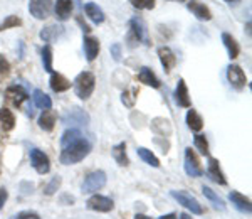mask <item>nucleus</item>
<instances>
[{
    "label": "nucleus",
    "instance_id": "nucleus-45",
    "mask_svg": "<svg viewBox=\"0 0 252 219\" xmlns=\"http://www.w3.org/2000/svg\"><path fill=\"white\" fill-rule=\"evenodd\" d=\"M180 219H192V218H190L189 214H185V213H184V214H180Z\"/></svg>",
    "mask_w": 252,
    "mask_h": 219
},
{
    "label": "nucleus",
    "instance_id": "nucleus-9",
    "mask_svg": "<svg viewBox=\"0 0 252 219\" xmlns=\"http://www.w3.org/2000/svg\"><path fill=\"white\" fill-rule=\"evenodd\" d=\"M31 164L39 174H47L49 170H51V162H49V157L39 148H32L31 150Z\"/></svg>",
    "mask_w": 252,
    "mask_h": 219
},
{
    "label": "nucleus",
    "instance_id": "nucleus-19",
    "mask_svg": "<svg viewBox=\"0 0 252 219\" xmlns=\"http://www.w3.org/2000/svg\"><path fill=\"white\" fill-rule=\"evenodd\" d=\"M72 9H74V2H72V0H58L54 5L56 17L59 20H67L71 17Z\"/></svg>",
    "mask_w": 252,
    "mask_h": 219
},
{
    "label": "nucleus",
    "instance_id": "nucleus-44",
    "mask_svg": "<svg viewBox=\"0 0 252 219\" xmlns=\"http://www.w3.org/2000/svg\"><path fill=\"white\" fill-rule=\"evenodd\" d=\"M135 219H152V218H148V216H145V214H136Z\"/></svg>",
    "mask_w": 252,
    "mask_h": 219
},
{
    "label": "nucleus",
    "instance_id": "nucleus-42",
    "mask_svg": "<svg viewBox=\"0 0 252 219\" xmlns=\"http://www.w3.org/2000/svg\"><path fill=\"white\" fill-rule=\"evenodd\" d=\"M78 22H79L81 29H83L84 32H86V34H89V32H91V27H89L86 22H83V19H81V17H78Z\"/></svg>",
    "mask_w": 252,
    "mask_h": 219
},
{
    "label": "nucleus",
    "instance_id": "nucleus-43",
    "mask_svg": "<svg viewBox=\"0 0 252 219\" xmlns=\"http://www.w3.org/2000/svg\"><path fill=\"white\" fill-rule=\"evenodd\" d=\"M158 219H178V216L175 213H172V214H166V216H160Z\"/></svg>",
    "mask_w": 252,
    "mask_h": 219
},
{
    "label": "nucleus",
    "instance_id": "nucleus-13",
    "mask_svg": "<svg viewBox=\"0 0 252 219\" xmlns=\"http://www.w3.org/2000/svg\"><path fill=\"white\" fill-rule=\"evenodd\" d=\"M83 47H84L86 59L89 61V63L94 61L97 58V54H99V51H101L99 40H97L96 37H93V36H86V37L83 39Z\"/></svg>",
    "mask_w": 252,
    "mask_h": 219
},
{
    "label": "nucleus",
    "instance_id": "nucleus-2",
    "mask_svg": "<svg viewBox=\"0 0 252 219\" xmlns=\"http://www.w3.org/2000/svg\"><path fill=\"white\" fill-rule=\"evenodd\" d=\"M74 93L76 96L81 100H88L89 96L93 95V91H94L96 88V78L94 74H93L91 71H83L79 73L78 76H76L74 79Z\"/></svg>",
    "mask_w": 252,
    "mask_h": 219
},
{
    "label": "nucleus",
    "instance_id": "nucleus-25",
    "mask_svg": "<svg viewBox=\"0 0 252 219\" xmlns=\"http://www.w3.org/2000/svg\"><path fill=\"white\" fill-rule=\"evenodd\" d=\"M64 34V27L63 26H47L40 31V39L46 40V42H51V40L61 37Z\"/></svg>",
    "mask_w": 252,
    "mask_h": 219
},
{
    "label": "nucleus",
    "instance_id": "nucleus-26",
    "mask_svg": "<svg viewBox=\"0 0 252 219\" xmlns=\"http://www.w3.org/2000/svg\"><path fill=\"white\" fill-rule=\"evenodd\" d=\"M111 153H113V159L116 160V164L121 165V167H126V165L129 164L128 155H126V144L125 142L115 145V147L111 148Z\"/></svg>",
    "mask_w": 252,
    "mask_h": 219
},
{
    "label": "nucleus",
    "instance_id": "nucleus-6",
    "mask_svg": "<svg viewBox=\"0 0 252 219\" xmlns=\"http://www.w3.org/2000/svg\"><path fill=\"white\" fill-rule=\"evenodd\" d=\"M29 12L39 20L47 19L52 12V0H29Z\"/></svg>",
    "mask_w": 252,
    "mask_h": 219
},
{
    "label": "nucleus",
    "instance_id": "nucleus-34",
    "mask_svg": "<svg viewBox=\"0 0 252 219\" xmlns=\"http://www.w3.org/2000/svg\"><path fill=\"white\" fill-rule=\"evenodd\" d=\"M136 96H138V90L136 88H131V90L123 91V95H121V101H123V105L131 108L136 101Z\"/></svg>",
    "mask_w": 252,
    "mask_h": 219
},
{
    "label": "nucleus",
    "instance_id": "nucleus-46",
    "mask_svg": "<svg viewBox=\"0 0 252 219\" xmlns=\"http://www.w3.org/2000/svg\"><path fill=\"white\" fill-rule=\"evenodd\" d=\"M72 2H76V3H78V7H79L81 10H83V3H81V0H72Z\"/></svg>",
    "mask_w": 252,
    "mask_h": 219
},
{
    "label": "nucleus",
    "instance_id": "nucleus-24",
    "mask_svg": "<svg viewBox=\"0 0 252 219\" xmlns=\"http://www.w3.org/2000/svg\"><path fill=\"white\" fill-rule=\"evenodd\" d=\"M15 127V116L9 108H0V128L3 132H10Z\"/></svg>",
    "mask_w": 252,
    "mask_h": 219
},
{
    "label": "nucleus",
    "instance_id": "nucleus-22",
    "mask_svg": "<svg viewBox=\"0 0 252 219\" xmlns=\"http://www.w3.org/2000/svg\"><path fill=\"white\" fill-rule=\"evenodd\" d=\"M83 9H84V12H86L88 17L91 19L94 24H103L104 22V12L101 10L94 2H86Z\"/></svg>",
    "mask_w": 252,
    "mask_h": 219
},
{
    "label": "nucleus",
    "instance_id": "nucleus-40",
    "mask_svg": "<svg viewBox=\"0 0 252 219\" xmlns=\"http://www.w3.org/2000/svg\"><path fill=\"white\" fill-rule=\"evenodd\" d=\"M15 219H40L37 213H31V211H24V213H19Z\"/></svg>",
    "mask_w": 252,
    "mask_h": 219
},
{
    "label": "nucleus",
    "instance_id": "nucleus-23",
    "mask_svg": "<svg viewBox=\"0 0 252 219\" xmlns=\"http://www.w3.org/2000/svg\"><path fill=\"white\" fill-rule=\"evenodd\" d=\"M76 123V125H86L89 121V116L86 113L83 111V110L79 108H72L71 111L66 113V116H64V123Z\"/></svg>",
    "mask_w": 252,
    "mask_h": 219
},
{
    "label": "nucleus",
    "instance_id": "nucleus-36",
    "mask_svg": "<svg viewBox=\"0 0 252 219\" xmlns=\"http://www.w3.org/2000/svg\"><path fill=\"white\" fill-rule=\"evenodd\" d=\"M129 2L138 10H152L157 5V0H129Z\"/></svg>",
    "mask_w": 252,
    "mask_h": 219
},
{
    "label": "nucleus",
    "instance_id": "nucleus-15",
    "mask_svg": "<svg viewBox=\"0 0 252 219\" xmlns=\"http://www.w3.org/2000/svg\"><path fill=\"white\" fill-rule=\"evenodd\" d=\"M158 58H160V63L163 66L165 73H170L175 68V64H177V58H175L173 51L166 46L158 47Z\"/></svg>",
    "mask_w": 252,
    "mask_h": 219
},
{
    "label": "nucleus",
    "instance_id": "nucleus-33",
    "mask_svg": "<svg viewBox=\"0 0 252 219\" xmlns=\"http://www.w3.org/2000/svg\"><path fill=\"white\" fill-rule=\"evenodd\" d=\"M22 26V20H20L17 15H7L3 22H0V32L7 31V29H14V27Z\"/></svg>",
    "mask_w": 252,
    "mask_h": 219
},
{
    "label": "nucleus",
    "instance_id": "nucleus-3",
    "mask_svg": "<svg viewBox=\"0 0 252 219\" xmlns=\"http://www.w3.org/2000/svg\"><path fill=\"white\" fill-rule=\"evenodd\" d=\"M128 46L135 47L140 42L150 44L148 39V32H146V27L141 19H131L129 20V32H128Z\"/></svg>",
    "mask_w": 252,
    "mask_h": 219
},
{
    "label": "nucleus",
    "instance_id": "nucleus-28",
    "mask_svg": "<svg viewBox=\"0 0 252 219\" xmlns=\"http://www.w3.org/2000/svg\"><path fill=\"white\" fill-rule=\"evenodd\" d=\"M222 42H223V46H225L227 52H229V58L230 59L237 58L241 49H239V44L235 42V39L232 37V36L227 34V32H223V34H222Z\"/></svg>",
    "mask_w": 252,
    "mask_h": 219
},
{
    "label": "nucleus",
    "instance_id": "nucleus-17",
    "mask_svg": "<svg viewBox=\"0 0 252 219\" xmlns=\"http://www.w3.org/2000/svg\"><path fill=\"white\" fill-rule=\"evenodd\" d=\"M229 199L230 202L237 208L241 213H246V214H251V211H252V206H251V201L247 199L244 194L241 192H237V190H232V192L229 194Z\"/></svg>",
    "mask_w": 252,
    "mask_h": 219
},
{
    "label": "nucleus",
    "instance_id": "nucleus-20",
    "mask_svg": "<svg viewBox=\"0 0 252 219\" xmlns=\"http://www.w3.org/2000/svg\"><path fill=\"white\" fill-rule=\"evenodd\" d=\"M56 123H58V115H56V111H52V110H44L39 118V127L42 128L44 132H52Z\"/></svg>",
    "mask_w": 252,
    "mask_h": 219
},
{
    "label": "nucleus",
    "instance_id": "nucleus-39",
    "mask_svg": "<svg viewBox=\"0 0 252 219\" xmlns=\"http://www.w3.org/2000/svg\"><path fill=\"white\" fill-rule=\"evenodd\" d=\"M109 51H111V56L115 61H120L121 59V44L120 42H115L111 47H109Z\"/></svg>",
    "mask_w": 252,
    "mask_h": 219
},
{
    "label": "nucleus",
    "instance_id": "nucleus-27",
    "mask_svg": "<svg viewBox=\"0 0 252 219\" xmlns=\"http://www.w3.org/2000/svg\"><path fill=\"white\" fill-rule=\"evenodd\" d=\"M187 125H189V128L192 132H200L204 128V120L193 108H190L189 113H187Z\"/></svg>",
    "mask_w": 252,
    "mask_h": 219
},
{
    "label": "nucleus",
    "instance_id": "nucleus-47",
    "mask_svg": "<svg viewBox=\"0 0 252 219\" xmlns=\"http://www.w3.org/2000/svg\"><path fill=\"white\" fill-rule=\"evenodd\" d=\"M225 2H229V3H235V2H239V0H225Z\"/></svg>",
    "mask_w": 252,
    "mask_h": 219
},
{
    "label": "nucleus",
    "instance_id": "nucleus-1",
    "mask_svg": "<svg viewBox=\"0 0 252 219\" xmlns=\"http://www.w3.org/2000/svg\"><path fill=\"white\" fill-rule=\"evenodd\" d=\"M91 152V144L78 128L66 130L61 137V164L72 165L84 160Z\"/></svg>",
    "mask_w": 252,
    "mask_h": 219
},
{
    "label": "nucleus",
    "instance_id": "nucleus-5",
    "mask_svg": "<svg viewBox=\"0 0 252 219\" xmlns=\"http://www.w3.org/2000/svg\"><path fill=\"white\" fill-rule=\"evenodd\" d=\"M104 184H106V174H104L103 170H96V172H91L86 179H84L83 192H86V194L96 192V190L103 189Z\"/></svg>",
    "mask_w": 252,
    "mask_h": 219
},
{
    "label": "nucleus",
    "instance_id": "nucleus-18",
    "mask_svg": "<svg viewBox=\"0 0 252 219\" xmlns=\"http://www.w3.org/2000/svg\"><path fill=\"white\" fill-rule=\"evenodd\" d=\"M49 84H51V90L56 93H63L67 91L71 88V81H69L66 76L59 74V73H51V79H49Z\"/></svg>",
    "mask_w": 252,
    "mask_h": 219
},
{
    "label": "nucleus",
    "instance_id": "nucleus-21",
    "mask_svg": "<svg viewBox=\"0 0 252 219\" xmlns=\"http://www.w3.org/2000/svg\"><path fill=\"white\" fill-rule=\"evenodd\" d=\"M138 81L152 88H160V84H161L160 79L157 78V74L150 70V68H141L140 73H138Z\"/></svg>",
    "mask_w": 252,
    "mask_h": 219
},
{
    "label": "nucleus",
    "instance_id": "nucleus-37",
    "mask_svg": "<svg viewBox=\"0 0 252 219\" xmlns=\"http://www.w3.org/2000/svg\"><path fill=\"white\" fill-rule=\"evenodd\" d=\"M59 185H61V177L56 176L54 179L51 181V184H49L47 187H46V194H47V196H52V194H54L56 190L59 189Z\"/></svg>",
    "mask_w": 252,
    "mask_h": 219
},
{
    "label": "nucleus",
    "instance_id": "nucleus-16",
    "mask_svg": "<svg viewBox=\"0 0 252 219\" xmlns=\"http://www.w3.org/2000/svg\"><path fill=\"white\" fill-rule=\"evenodd\" d=\"M175 101H177L178 107L190 108L192 107V101H190L189 90H187V84L184 79H178L177 90H175Z\"/></svg>",
    "mask_w": 252,
    "mask_h": 219
},
{
    "label": "nucleus",
    "instance_id": "nucleus-10",
    "mask_svg": "<svg viewBox=\"0 0 252 219\" xmlns=\"http://www.w3.org/2000/svg\"><path fill=\"white\" fill-rule=\"evenodd\" d=\"M227 79H229V83L232 84V88H235V90H242L247 83L246 73H244L242 68L237 66V64H230V66L227 68Z\"/></svg>",
    "mask_w": 252,
    "mask_h": 219
},
{
    "label": "nucleus",
    "instance_id": "nucleus-38",
    "mask_svg": "<svg viewBox=\"0 0 252 219\" xmlns=\"http://www.w3.org/2000/svg\"><path fill=\"white\" fill-rule=\"evenodd\" d=\"M9 73H10V64H9V61L3 58L2 54H0V74H2V76H7Z\"/></svg>",
    "mask_w": 252,
    "mask_h": 219
},
{
    "label": "nucleus",
    "instance_id": "nucleus-32",
    "mask_svg": "<svg viewBox=\"0 0 252 219\" xmlns=\"http://www.w3.org/2000/svg\"><path fill=\"white\" fill-rule=\"evenodd\" d=\"M40 56H42V64H44V70L47 73H52V47L44 46L42 51H40Z\"/></svg>",
    "mask_w": 252,
    "mask_h": 219
},
{
    "label": "nucleus",
    "instance_id": "nucleus-14",
    "mask_svg": "<svg viewBox=\"0 0 252 219\" xmlns=\"http://www.w3.org/2000/svg\"><path fill=\"white\" fill-rule=\"evenodd\" d=\"M207 176L212 179L215 184L219 185H225L227 181L223 177L222 170H220V165H219V160L214 159V157H209V165H207Z\"/></svg>",
    "mask_w": 252,
    "mask_h": 219
},
{
    "label": "nucleus",
    "instance_id": "nucleus-35",
    "mask_svg": "<svg viewBox=\"0 0 252 219\" xmlns=\"http://www.w3.org/2000/svg\"><path fill=\"white\" fill-rule=\"evenodd\" d=\"M193 144H195V147L200 150L202 155H209V142H207L205 135L197 133V135H195V139H193Z\"/></svg>",
    "mask_w": 252,
    "mask_h": 219
},
{
    "label": "nucleus",
    "instance_id": "nucleus-48",
    "mask_svg": "<svg viewBox=\"0 0 252 219\" xmlns=\"http://www.w3.org/2000/svg\"><path fill=\"white\" fill-rule=\"evenodd\" d=\"M178 2H185V0H178Z\"/></svg>",
    "mask_w": 252,
    "mask_h": 219
},
{
    "label": "nucleus",
    "instance_id": "nucleus-31",
    "mask_svg": "<svg viewBox=\"0 0 252 219\" xmlns=\"http://www.w3.org/2000/svg\"><path fill=\"white\" fill-rule=\"evenodd\" d=\"M202 192H204V196L207 197V199L212 202L215 209H219V211H223V209H225V204H223V201H222L220 197H219L217 194H215L210 187H207V185H204V187H202Z\"/></svg>",
    "mask_w": 252,
    "mask_h": 219
},
{
    "label": "nucleus",
    "instance_id": "nucleus-29",
    "mask_svg": "<svg viewBox=\"0 0 252 219\" xmlns=\"http://www.w3.org/2000/svg\"><path fill=\"white\" fill-rule=\"evenodd\" d=\"M136 153H138V157H140L143 162H146L148 165H152V167H155V169L160 167V160L157 159V155L152 152V150L140 147V148H136Z\"/></svg>",
    "mask_w": 252,
    "mask_h": 219
},
{
    "label": "nucleus",
    "instance_id": "nucleus-8",
    "mask_svg": "<svg viewBox=\"0 0 252 219\" xmlns=\"http://www.w3.org/2000/svg\"><path fill=\"white\" fill-rule=\"evenodd\" d=\"M86 206H88V209L97 211V213H109V211H113V208H115V202L109 199V197L94 194V196H91L88 199Z\"/></svg>",
    "mask_w": 252,
    "mask_h": 219
},
{
    "label": "nucleus",
    "instance_id": "nucleus-30",
    "mask_svg": "<svg viewBox=\"0 0 252 219\" xmlns=\"http://www.w3.org/2000/svg\"><path fill=\"white\" fill-rule=\"evenodd\" d=\"M32 100H34V105L37 108H42V110H51L52 108V100L49 98L42 90H35Z\"/></svg>",
    "mask_w": 252,
    "mask_h": 219
},
{
    "label": "nucleus",
    "instance_id": "nucleus-12",
    "mask_svg": "<svg viewBox=\"0 0 252 219\" xmlns=\"http://www.w3.org/2000/svg\"><path fill=\"white\" fill-rule=\"evenodd\" d=\"M187 9H189L198 20H210L212 19V12L205 3L198 2V0H190L187 2Z\"/></svg>",
    "mask_w": 252,
    "mask_h": 219
},
{
    "label": "nucleus",
    "instance_id": "nucleus-7",
    "mask_svg": "<svg viewBox=\"0 0 252 219\" xmlns=\"http://www.w3.org/2000/svg\"><path fill=\"white\" fill-rule=\"evenodd\" d=\"M185 172L190 177H202L205 170L200 167V160H198L197 153L192 148H185Z\"/></svg>",
    "mask_w": 252,
    "mask_h": 219
},
{
    "label": "nucleus",
    "instance_id": "nucleus-11",
    "mask_svg": "<svg viewBox=\"0 0 252 219\" xmlns=\"http://www.w3.org/2000/svg\"><path fill=\"white\" fill-rule=\"evenodd\" d=\"M5 98L9 103H12L14 107H17L20 108L22 107V103L24 101H27V98H29V95H27V91L24 90L22 86H9L7 88V91H5Z\"/></svg>",
    "mask_w": 252,
    "mask_h": 219
},
{
    "label": "nucleus",
    "instance_id": "nucleus-41",
    "mask_svg": "<svg viewBox=\"0 0 252 219\" xmlns=\"http://www.w3.org/2000/svg\"><path fill=\"white\" fill-rule=\"evenodd\" d=\"M7 197H9V194H7V190L5 189H0V209L3 208V204H5V201H7Z\"/></svg>",
    "mask_w": 252,
    "mask_h": 219
},
{
    "label": "nucleus",
    "instance_id": "nucleus-4",
    "mask_svg": "<svg viewBox=\"0 0 252 219\" xmlns=\"http://www.w3.org/2000/svg\"><path fill=\"white\" fill-rule=\"evenodd\" d=\"M170 196H172L178 204H182L184 208L192 211L193 214H204V209H202V206L198 204V201L190 196V194L184 192V190H172Z\"/></svg>",
    "mask_w": 252,
    "mask_h": 219
}]
</instances>
